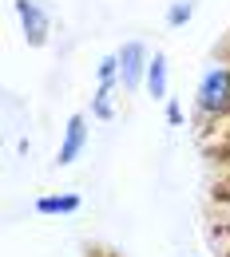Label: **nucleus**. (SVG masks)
<instances>
[{"label": "nucleus", "mask_w": 230, "mask_h": 257, "mask_svg": "<svg viewBox=\"0 0 230 257\" xmlns=\"http://www.w3.org/2000/svg\"><path fill=\"white\" fill-rule=\"evenodd\" d=\"M198 111L206 115V119H226L230 115V67H206L202 71V79H198Z\"/></svg>", "instance_id": "f257e3e1"}, {"label": "nucleus", "mask_w": 230, "mask_h": 257, "mask_svg": "<svg viewBox=\"0 0 230 257\" xmlns=\"http://www.w3.org/2000/svg\"><path fill=\"white\" fill-rule=\"evenodd\" d=\"M147 64H151L147 44H143V40H127V44L119 48V83H123L127 91H139V87L147 83Z\"/></svg>", "instance_id": "f03ea898"}, {"label": "nucleus", "mask_w": 230, "mask_h": 257, "mask_svg": "<svg viewBox=\"0 0 230 257\" xmlns=\"http://www.w3.org/2000/svg\"><path fill=\"white\" fill-rule=\"evenodd\" d=\"M191 16H195V4H191V0H171V8H167V28H183V24H191Z\"/></svg>", "instance_id": "6e6552de"}, {"label": "nucleus", "mask_w": 230, "mask_h": 257, "mask_svg": "<svg viewBox=\"0 0 230 257\" xmlns=\"http://www.w3.org/2000/svg\"><path fill=\"white\" fill-rule=\"evenodd\" d=\"M80 206H84V198H80V194H44V198H36V214H40V218L75 214Z\"/></svg>", "instance_id": "39448f33"}, {"label": "nucleus", "mask_w": 230, "mask_h": 257, "mask_svg": "<svg viewBox=\"0 0 230 257\" xmlns=\"http://www.w3.org/2000/svg\"><path fill=\"white\" fill-rule=\"evenodd\" d=\"M167 123H171V127H183V107H179L175 99H167Z\"/></svg>", "instance_id": "9d476101"}, {"label": "nucleus", "mask_w": 230, "mask_h": 257, "mask_svg": "<svg viewBox=\"0 0 230 257\" xmlns=\"http://www.w3.org/2000/svg\"><path fill=\"white\" fill-rule=\"evenodd\" d=\"M96 75H99V83H115V79H119V52L103 56L99 67H96Z\"/></svg>", "instance_id": "1a4fd4ad"}, {"label": "nucleus", "mask_w": 230, "mask_h": 257, "mask_svg": "<svg viewBox=\"0 0 230 257\" xmlns=\"http://www.w3.org/2000/svg\"><path fill=\"white\" fill-rule=\"evenodd\" d=\"M84 147H88V115H71L60 139V151H56V166H71L84 155Z\"/></svg>", "instance_id": "20e7f679"}, {"label": "nucleus", "mask_w": 230, "mask_h": 257, "mask_svg": "<svg viewBox=\"0 0 230 257\" xmlns=\"http://www.w3.org/2000/svg\"><path fill=\"white\" fill-rule=\"evenodd\" d=\"M92 119H99V123L115 119V83H99L96 87V95H92Z\"/></svg>", "instance_id": "0eeeda50"}, {"label": "nucleus", "mask_w": 230, "mask_h": 257, "mask_svg": "<svg viewBox=\"0 0 230 257\" xmlns=\"http://www.w3.org/2000/svg\"><path fill=\"white\" fill-rule=\"evenodd\" d=\"M16 16H20V28H24V44L44 48L48 32H52V16L44 12V4L40 0H16Z\"/></svg>", "instance_id": "7ed1b4c3"}, {"label": "nucleus", "mask_w": 230, "mask_h": 257, "mask_svg": "<svg viewBox=\"0 0 230 257\" xmlns=\"http://www.w3.org/2000/svg\"><path fill=\"white\" fill-rule=\"evenodd\" d=\"M147 95L151 99H167V56L155 52L147 64Z\"/></svg>", "instance_id": "423d86ee"}]
</instances>
